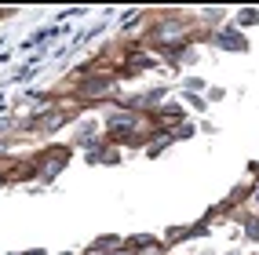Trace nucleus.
<instances>
[{"mask_svg": "<svg viewBox=\"0 0 259 255\" xmlns=\"http://www.w3.org/2000/svg\"><path fill=\"white\" fill-rule=\"evenodd\" d=\"M241 22H245V26H252V22H259V11H241Z\"/></svg>", "mask_w": 259, "mask_h": 255, "instance_id": "3", "label": "nucleus"}, {"mask_svg": "<svg viewBox=\"0 0 259 255\" xmlns=\"http://www.w3.org/2000/svg\"><path fill=\"white\" fill-rule=\"evenodd\" d=\"M219 44H227L230 51H245L248 44H245V37H241V33H234V29H227V33H219V37H215Z\"/></svg>", "mask_w": 259, "mask_h": 255, "instance_id": "2", "label": "nucleus"}, {"mask_svg": "<svg viewBox=\"0 0 259 255\" xmlns=\"http://www.w3.org/2000/svg\"><path fill=\"white\" fill-rule=\"evenodd\" d=\"M77 117V106H51V110H44V113H37V117H29L26 121V131L29 135H51V131H59L66 121H73Z\"/></svg>", "mask_w": 259, "mask_h": 255, "instance_id": "1", "label": "nucleus"}]
</instances>
